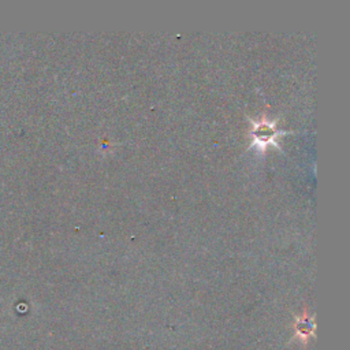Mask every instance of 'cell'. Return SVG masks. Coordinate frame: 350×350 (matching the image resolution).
Wrapping results in <instances>:
<instances>
[{
  "label": "cell",
  "instance_id": "1",
  "mask_svg": "<svg viewBox=\"0 0 350 350\" xmlns=\"http://www.w3.org/2000/svg\"><path fill=\"white\" fill-rule=\"evenodd\" d=\"M252 135H253L254 144L260 145L261 148H265V145L275 142L276 137L279 135V131L275 129L273 123H268L262 120V122L253 123Z\"/></svg>",
  "mask_w": 350,
  "mask_h": 350
}]
</instances>
